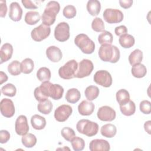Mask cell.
<instances>
[{
	"label": "cell",
	"mask_w": 151,
	"mask_h": 151,
	"mask_svg": "<svg viewBox=\"0 0 151 151\" xmlns=\"http://www.w3.org/2000/svg\"><path fill=\"white\" fill-rule=\"evenodd\" d=\"M39 87L41 91L47 98L50 97L55 100H58L63 97L64 88L60 84H52L48 81L42 82Z\"/></svg>",
	"instance_id": "cell-3"
},
{
	"label": "cell",
	"mask_w": 151,
	"mask_h": 151,
	"mask_svg": "<svg viewBox=\"0 0 151 151\" xmlns=\"http://www.w3.org/2000/svg\"><path fill=\"white\" fill-rule=\"evenodd\" d=\"M60 9V4L55 1H51L47 3L41 16L43 24L50 26L52 25L56 18V16Z\"/></svg>",
	"instance_id": "cell-2"
},
{
	"label": "cell",
	"mask_w": 151,
	"mask_h": 151,
	"mask_svg": "<svg viewBox=\"0 0 151 151\" xmlns=\"http://www.w3.org/2000/svg\"><path fill=\"white\" fill-rule=\"evenodd\" d=\"M140 110L145 114H149L151 112V103L149 100H145L140 102L139 106Z\"/></svg>",
	"instance_id": "cell-43"
},
{
	"label": "cell",
	"mask_w": 151,
	"mask_h": 151,
	"mask_svg": "<svg viewBox=\"0 0 151 151\" xmlns=\"http://www.w3.org/2000/svg\"><path fill=\"white\" fill-rule=\"evenodd\" d=\"M77 14L76 8L72 5H68L65 6L63 11V15L67 19L74 18Z\"/></svg>",
	"instance_id": "cell-41"
},
{
	"label": "cell",
	"mask_w": 151,
	"mask_h": 151,
	"mask_svg": "<svg viewBox=\"0 0 151 151\" xmlns=\"http://www.w3.org/2000/svg\"><path fill=\"white\" fill-rule=\"evenodd\" d=\"M22 4H23L24 6L27 9H37L38 6L34 3L33 1L30 0H22Z\"/></svg>",
	"instance_id": "cell-47"
},
{
	"label": "cell",
	"mask_w": 151,
	"mask_h": 151,
	"mask_svg": "<svg viewBox=\"0 0 151 151\" xmlns=\"http://www.w3.org/2000/svg\"><path fill=\"white\" fill-rule=\"evenodd\" d=\"M94 81L104 87H109L112 84V77L110 73L106 70L97 71L93 77Z\"/></svg>",
	"instance_id": "cell-11"
},
{
	"label": "cell",
	"mask_w": 151,
	"mask_h": 151,
	"mask_svg": "<svg viewBox=\"0 0 151 151\" xmlns=\"http://www.w3.org/2000/svg\"><path fill=\"white\" fill-rule=\"evenodd\" d=\"M51 76V74L50 69L45 67H41L37 72V77L42 83L50 81Z\"/></svg>",
	"instance_id": "cell-31"
},
{
	"label": "cell",
	"mask_w": 151,
	"mask_h": 151,
	"mask_svg": "<svg viewBox=\"0 0 151 151\" xmlns=\"http://www.w3.org/2000/svg\"><path fill=\"white\" fill-rule=\"evenodd\" d=\"M89 149L91 151H109L110 149V146L107 140L96 139L90 142Z\"/></svg>",
	"instance_id": "cell-16"
},
{
	"label": "cell",
	"mask_w": 151,
	"mask_h": 151,
	"mask_svg": "<svg viewBox=\"0 0 151 151\" xmlns=\"http://www.w3.org/2000/svg\"><path fill=\"white\" fill-rule=\"evenodd\" d=\"M8 71L12 76H18L21 74V63L17 61L14 60L12 61L8 65Z\"/></svg>",
	"instance_id": "cell-37"
},
{
	"label": "cell",
	"mask_w": 151,
	"mask_h": 151,
	"mask_svg": "<svg viewBox=\"0 0 151 151\" xmlns=\"http://www.w3.org/2000/svg\"><path fill=\"white\" fill-rule=\"evenodd\" d=\"M41 19V16L39 12L37 11H30L26 13L25 15V22L30 25H33L36 24L40 21Z\"/></svg>",
	"instance_id": "cell-28"
},
{
	"label": "cell",
	"mask_w": 151,
	"mask_h": 151,
	"mask_svg": "<svg viewBox=\"0 0 151 151\" xmlns=\"http://www.w3.org/2000/svg\"><path fill=\"white\" fill-rule=\"evenodd\" d=\"M52 107L53 105L51 101L48 99L39 102L37 106L38 110L44 114H50L52 111Z\"/></svg>",
	"instance_id": "cell-30"
},
{
	"label": "cell",
	"mask_w": 151,
	"mask_h": 151,
	"mask_svg": "<svg viewBox=\"0 0 151 151\" xmlns=\"http://www.w3.org/2000/svg\"><path fill=\"white\" fill-rule=\"evenodd\" d=\"M61 134L65 140L69 142H71V140L76 136L74 130L68 127H63L61 131Z\"/></svg>",
	"instance_id": "cell-42"
},
{
	"label": "cell",
	"mask_w": 151,
	"mask_h": 151,
	"mask_svg": "<svg viewBox=\"0 0 151 151\" xmlns=\"http://www.w3.org/2000/svg\"><path fill=\"white\" fill-rule=\"evenodd\" d=\"M114 32L117 36H122L127 32V28L125 25H120L119 27H116L114 29Z\"/></svg>",
	"instance_id": "cell-46"
},
{
	"label": "cell",
	"mask_w": 151,
	"mask_h": 151,
	"mask_svg": "<svg viewBox=\"0 0 151 151\" xmlns=\"http://www.w3.org/2000/svg\"><path fill=\"white\" fill-rule=\"evenodd\" d=\"M34 68V61L32 59L29 58H27L24 59L21 63V73L28 74L31 73Z\"/></svg>",
	"instance_id": "cell-35"
},
{
	"label": "cell",
	"mask_w": 151,
	"mask_h": 151,
	"mask_svg": "<svg viewBox=\"0 0 151 151\" xmlns=\"http://www.w3.org/2000/svg\"><path fill=\"white\" fill-rule=\"evenodd\" d=\"M93 69L94 65L92 61L88 59H83L78 64L75 77L82 78L87 77L91 74Z\"/></svg>",
	"instance_id": "cell-7"
},
{
	"label": "cell",
	"mask_w": 151,
	"mask_h": 151,
	"mask_svg": "<svg viewBox=\"0 0 151 151\" xmlns=\"http://www.w3.org/2000/svg\"><path fill=\"white\" fill-rule=\"evenodd\" d=\"M1 93L5 96L8 97H14L16 94L17 88L14 84L8 83L1 88Z\"/></svg>",
	"instance_id": "cell-39"
},
{
	"label": "cell",
	"mask_w": 151,
	"mask_h": 151,
	"mask_svg": "<svg viewBox=\"0 0 151 151\" xmlns=\"http://www.w3.org/2000/svg\"><path fill=\"white\" fill-rule=\"evenodd\" d=\"M119 42L120 45L124 48H129L134 45L135 40L134 38L132 35L125 34L120 37Z\"/></svg>",
	"instance_id": "cell-24"
},
{
	"label": "cell",
	"mask_w": 151,
	"mask_h": 151,
	"mask_svg": "<svg viewBox=\"0 0 151 151\" xmlns=\"http://www.w3.org/2000/svg\"><path fill=\"white\" fill-rule=\"evenodd\" d=\"M72 107L67 104H62L58 106L54 111V118L59 122L66 121L72 114Z\"/></svg>",
	"instance_id": "cell-12"
},
{
	"label": "cell",
	"mask_w": 151,
	"mask_h": 151,
	"mask_svg": "<svg viewBox=\"0 0 151 151\" xmlns=\"http://www.w3.org/2000/svg\"><path fill=\"white\" fill-rule=\"evenodd\" d=\"M22 16V9L17 2H13L9 5V17L14 21H19Z\"/></svg>",
	"instance_id": "cell-17"
},
{
	"label": "cell",
	"mask_w": 151,
	"mask_h": 151,
	"mask_svg": "<svg viewBox=\"0 0 151 151\" xmlns=\"http://www.w3.org/2000/svg\"><path fill=\"white\" fill-rule=\"evenodd\" d=\"M0 16L1 17L3 18L5 17L6 12H7V6L5 1H0Z\"/></svg>",
	"instance_id": "cell-48"
},
{
	"label": "cell",
	"mask_w": 151,
	"mask_h": 151,
	"mask_svg": "<svg viewBox=\"0 0 151 151\" xmlns=\"http://www.w3.org/2000/svg\"><path fill=\"white\" fill-rule=\"evenodd\" d=\"M10 139V134L6 130L0 131V142L2 144L6 143Z\"/></svg>",
	"instance_id": "cell-45"
},
{
	"label": "cell",
	"mask_w": 151,
	"mask_h": 151,
	"mask_svg": "<svg viewBox=\"0 0 151 151\" xmlns=\"http://www.w3.org/2000/svg\"><path fill=\"white\" fill-rule=\"evenodd\" d=\"M104 24L102 19L99 17L95 18L91 23V28L96 32H103L104 29Z\"/></svg>",
	"instance_id": "cell-40"
},
{
	"label": "cell",
	"mask_w": 151,
	"mask_h": 151,
	"mask_svg": "<svg viewBox=\"0 0 151 151\" xmlns=\"http://www.w3.org/2000/svg\"><path fill=\"white\" fill-rule=\"evenodd\" d=\"M131 71L133 77L140 78L144 77L146 76L147 69L144 64L139 63L132 66Z\"/></svg>",
	"instance_id": "cell-26"
},
{
	"label": "cell",
	"mask_w": 151,
	"mask_h": 151,
	"mask_svg": "<svg viewBox=\"0 0 151 151\" xmlns=\"http://www.w3.org/2000/svg\"><path fill=\"white\" fill-rule=\"evenodd\" d=\"M95 106L90 101L83 100L78 106V111L82 116H89L94 110Z\"/></svg>",
	"instance_id": "cell-19"
},
{
	"label": "cell",
	"mask_w": 151,
	"mask_h": 151,
	"mask_svg": "<svg viewBox=\"0 0 151 151\" xmlns=\"http://www.w3.org/2000/svg\"><path fill=\"white\" fill-rule=\"evenodd\" d=\"M1 113L5 117L9 118L15 114V106L13 101L9 99H3L0 103Z\"/></svg>",
	"instance_id": "cell-14"
},
{
	"label": "cell",
	"mask_w": 151,
	"mask_h": 151,
	"mask_svg": "<svg viewBox=\"0 0 151 151\" xmlns=\"http://www.w3.org/2000/svg\"><path fill=\"white\" fill-rule=\"evenodd\" d=\"M120 110L123 115L126 116H132L134 114L136 111L135 103L130 100L126 104L120 105Z\"/></svg>",
	"instance_id": "cell-27"
},
{
	"label": "cell",
	"mask_w": 151,
	"mask_h": 151,
	"mask_svg": "<svg viewBox=\"0 0 151 151\" xmlns=\"http://www.w3.org/2000/svg\"><path fill=\"white\" fill-rule=\"evenodd\" d=\"M99 89L97 86H89L86 88L84 94L88 100L93 101L99 96Z\"/></svg>",
	"instance_id": "cell-32"
},
{
	"label": "cell",
	"mask_w": 151,
	"mask_h": 151,
	"mask_svg": "<svg viewBox=\"0 0 151 151\" xmlns=\"http://www.w3.org/2000/svg\"><path fill=\"white\" fill-rule=\"evenodd\" d=\"M117 132L116 127L111 123H108L102 126L100 129V133L104 137L111 138L113 137Z\"/></svg>",
	"instance_id": "cell-23"
},
{
	"label": "cell",
	"mask_w": 151,
	"mask_h": 151,
	"mask_svg": "<svg viewBox=\"0 0 151 151\" xmlns=\"http://www.w3.org/2000/svg\"><path fill=\"white\" fill-rule=\"evenodd\" d=\"M31 123L35 130H42L46 126L45 119L38 114H34L31 118Z\"/></svg>",
	"instance_id": "cell-21"
},
{
	"label": "cell",
	"mask_w": 151,
	"mask_h": 151,
	"mask_svg": "<svg viewBox=\"0 0 151 151\" xmlns=\"http://www.w3.org/2000/svg\"><path fill=\"white\" fill-rule=\"evenodd\" d=\"M73 149L75 151H81L83 150L85 146V142L83 139L75 136L70 142Z\"/></svg>",
	"instance_id": "cell-38"
},
{
	"label": "cell",
	"mask_w": 151,
	"mask_h": 151,
	"mask_svg": "<svg viewBox=\"0 0 151 151\" xmlns=\"http://www.w3.org/2000/svg\"><path fill=\"white\" fill-rule=\"evenodd\" d=\"M8 80V76L7 75L4 73L3 71H0V84H3L4 82Z\"/></svg>",
	"instance_id": "cell-51"
},
{
	"label": "cell",
	"mask_w": 151,
	"mask_h": 151,
	"mask_svg": "<svg viewBox=\"0 0 151 151\" xmlns=\"http://www.w3.org/2000/svg\"><path fill=\"white\" fill-rule=\"evenodd\" d=\"M103 17L105 21L109 24H116L122 22L124 15L123 12L119 9L107 8L103 12Z\"/></svg>",
	"instance_id": "cell-8"
},
{
	"label": "cell",
	"mask_w": 151,
	"mask_h": 151,
	"mask_svg": "<svg viewBox=\"0 0 151 151\" xmlns=\"http://www.w3.org/2000/svg\"><path fill=\"white\" fill-rule=\"evenodd\" d=\"M98 54L102 61L111 63H117L120 57L119 49L111 44H102L99 48Z\"/></svg>",
	"instance_id": "cell-1"
},
{
	"label": "cell",
	"mask_w": 151,
	"mask_h": 151,
	"mask_svg": "<svg viewBox=\"0 0 151 151\" xmlns=\"http://www.w3.org/2000/svg\"><path fill=\"white\" fill-rule=\"evenodd\" d=\"M81 97V94L79 90L76 88H72L69 90L66 93L65 99L70 103L74 104L78 101Z\"/></svg>",
	"instance_id": "cell-25"
},
{
	"label": "cell",
	"mask_w": 151,
	"mask_h": 151,
	"mask_svg": "<svg viewBox=\"0 0 151 151\" xmlns=\"http://www.w3.org/2000/svg\"><path fill=\"white\" fill-rule=\"evenodd\" d=\"M119 2L120 6L124 9L129 8L133 4L132 0H120Z\"/></svg>",
	"instance_id": "cell-49"
},
{
	"label": "cell",
	"mask_w": 151,
	"mask_h": 151,
	"mask_svg": "<svg viewBox=\"0 0 151 151\" xmlns=\"http://www.w3.org/2000/svg\"><path fill=\"white\" fill-rule=\"evenodd\" d=\"M144 129L149 134H150V132H151V121L150 120H148L147 122H146L144 124Z\"/></svg>",
	"instance_id": "cell-50"
},
{
	"label": "cell",
	"mask_w": 151,
	"mask_h": 151,
	"mask_svg": "<svg viewBox=\"0 0 151 151\" xmlns=\"http://www.w3.org/2000/svg\"><path fill=\"white\" fill-rule=\"evenodd\" d=\"M97 116L99 119L104 122H111L116 116L115 110L110 106H103L100 107L97 111Z\"/></svg>",
	"instance_id": "cell-13"
},
{
	"label": "cell",
	"mask_w": 151,
	"mask_h": 151,
	"mask_svg": "<svg viewBox=\"0 0 151 151\" xmlns=\"http://www.w3.org/2000/svg\"><path fill=\"white\" fill-rule=\"evenodd\" d=\"M88 12L92 16H97L101 9L100 2L97 0H89L86 5Z\"/></svg>",
	"instance_id": "cell-22"
},
{
	"label": "cell",
	"mask_w": 151,
	"mask_h": 151,
	"mask_svg": "<svg viewBox=\"0 0 151 151\" xmlns=\"http://www.w3.org/2000/svg\"><path fill=\"white\" fill-rule=\"evenodd\" d=\"M128 59L130 64L132 66L140 63L143 60V52L139 49H136L130 53Z\"/></svg>",
	"instance_id": "cell-29"
},
{
	"label": "cell",
	"mask_w": 151,
	"mask_h": 151,
	"mask_svg": "<svg viewBox=\"0 0 151 151\" xmlns=\"http://www.w3.org/2000/svg\"><path fill=\"white\" fill-rule=\"evenodd\" d=\"M51 28L49 26L41 24L39 26L34 28L31 32V36L33 40L40 42L47 38L50 34Z\"/></svg>",
	"instance_id": "cell-10"
},
{
	"label": "cell",
	"mask_w": 151,
	"mask_h": 151,
	"mask_svg": "<svg viewBox=\"0 0 151 151\" xmlns=\"http://www.w3.org/2000/svg\"><path fill=\"white\" fill-rule=\"evenodd\" d=\"M113 37L111 33L107 31H103L98 37V41L100 44H111Z\"/></svg>",
	"instance_id": "cell-36"
},
{
	"label": "cell",
	"mask_w": 151,
	"mask_h": 151,
	"mask_svg": "<svg viewBox=\"0 0 151 151\" xmlns=\"http://www.w3.org/2000/svg\"><path fill=\"white\" fill-rule=\"evenodd\" d=\"M21 142L25 147L31 148L36 145L37 138L32 133H27L26 134L22 136Z\"/></svg>",
	"instance_id": "cell-33"
},
{
	"label": "cell",
	"mask_w": 151,
	"mask_h": 151,
	"mask_svg": "<svg viewBox=\"0 0 151 151\" xmlns=\"http://www.w3.org/2000/svg\"><path fill=\"white\" fill-rule=\"evenodd\" d=\"M75 44L84 54H92L95 50L94 42L84 34H80L74 38Z\"/></svg>",
	"instance_id": "cell-5"
},
{
	"label": "cell",
	"mask_w": 151,
	"mask_h": 151,
	"mask_svg": "<svg viewBox=\"0 0 151 151\" xmlns=\"http://www.w3.org/2000/svg\"><path fill=\"white\" fill-rule=\"evenodd\" d=\"M34 95L35 99L37 101H38L39 102L42 101H44V100H46L48 99V98L47 97H45L42 94V93L41 91L40 87H37L35 88V90L34 91Z\"/></svg>",
	"instance_id": "cell-44"
},
{
	"label": "cell",
	"mask_w": 151,
	"mask_h": 151,
	"mask_svg": "<svg viewBox=\"0 0 151 151\" xmlns=\"http://www.w3.org/2000/svg\"><path fill=\"white\" fill-rule=\"evenodd\" d=\"M116 100L119 105H123L130 100V94L126 89L119 90L116 94Z\"/></svg>",
	"instance_id": "cell-34"
},
{
	"label": "cell",
	"mask_w": 151,
	"mask_h": 151,
	"mask_svg": "<svg viewBox=\"0 0 151 151\" xmlns=\"http://www.w3.org/2000/svg\"><path fill=\"white\" fill-rule=\"evenodd\" d=\"M15 130L17 134L23 136L26 134L29 130L27 118L24 115L19 116L15 123Z\"/></svg>",
	"instance_id": "cell-15"
},
{
	"label": "cell",
	"mask_w": 151,
	"mask_h": 151,
	"mask_svg": "<svg viewBox=\"0 0 151 151\" xmlns=\"http://www.w3.org/2000/svg\"><path fill=\"white\" fill-rule=\"evenodd\" d=\"M77 131L88 137H91L97 134L99 131V125L97 123L88 119H81L76 124Z\"/></svg>",
	"instance_id": "cell-4"
},
{
	"label": "cell",
	"mask_w": 151,
	"mask_h": 151,
	"mask_svg": "<svg viewBox=\"0 0 151 151\" xmlns=\"http://www.w3.org/2000/svg\"><path fill=\"white\" fill-rule=\"evenodd\" d=\"M13 47L9 43H5L2 45L0 50L1 64L6 62L11 58L13 54Z\"/></svg>",
	"instance_id": "cell-20"
},
{
	"label": "cell",
	"mask_w": 151,
	"mask_h": 151,
	"mask_svg": "<svg viewBox=\"0 0 151 151\" xmlns=\"http://www.w3.org/2000/svg\"><path fill=\"white\" fill-rule=\"evenodd\" d=\"M70 26L65 22L58 24L54 29V37L60 42H64L70 38Z\"/></svg>",
	"instance_id": "cell-9"
},
{
	"label": "cell",
	"mask_w": 151,
	"mask_h": 151,
	"mask_svg": "<svg viewBox=\"0 0 151 151\" xmlns=\"http://www.w3.org/2000/svg\"><path fill=\"white\" fill-rule=\"evenodd\" d=\"M78 68V63L75 60L67 61L58 70L59 76L63 79L69 80L75 77V74Z\"/></svg>",
	"instance_id": "cell-6"
},
{
	"label": "cell",
	"mask_w": 151,
	"mask_h": 151,
	"mask_svg": "<svg viewBox=\"0 0 151 151\" xmlns=\"http://www.w3.org/2000/svg\"><path fill=\"white\" fill-rule=\"evenodd\" d=\"M47 58L53 63L60 61L63 57V53L61 50L56 46H50L46 50Z\"/></svg>",
	"instance_id": "cell-18"
}]
</instances>
